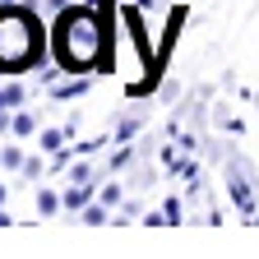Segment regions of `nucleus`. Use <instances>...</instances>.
<instances>
[{
  "mask_svg": "<svg viewBox=\"0 0 259 259\" xmlns=\"http://www.w3.org/2000/svg\"><path fill=\"white\" fill-rule=\"evenodd\" d=\"M60 208H65V204H60V194L42 185V190H37V213H42V218H56Z\"/></svg>",
  "mask_w": 259,
  "mask_h": 259,
  "instance_id": "7",
  "label": "nucleus"
},
{
  "mask_svg": "<svg viewBox=\"0 0 259 259\" xmlns=\"http://www.w3.org/2000/svg\"><path fill=\"white\" fill-rule=\"evenodd\" d=\"M135 5H139V10H153V5H157V0H135Z\"/></svg>",
  "mask_w": 259,
  "mask_h": 259,
  "instance_id": "16",
  "label": "nucleus"
},
{
  "mask_svg": "<svg viewBox=\"0 0 259 259\" xmlns=\"http://www.w3.org/2000/svg\"><path fill=\"white\" fill-rule=\"evenodd\" d=\"M0 204H5V185H0Z\"/></svg>",
  "mask_w": 259,
  "mask_h": 259,
  "instance_id": "19",
  "label": "nucleus"
},
{
  "mask_svg": "<svg viewBox=\"0 0 259 259\" xmlns=\"http://www.w3.org/2000/svg\"><path fill=\"white\" fill-rule=\"evenodd\" d=\"M60 204L70 208V213H79L83 204H93V181H70V190L60 194Z\"/></svg>",
  "mask_w": 259,
  "mask_h": 259,
  "instance_id": "3",
  "label": "nucleus"
},
{
  "mask_svg": "<svg viewBox=\"0 0 259 259\" xmlns=\"http://www.w3.org/2000/svg\"><path fill=\"white\" fill-rule=\"evenodd\" d=\"M23 107V88L19 83H0V111H14Z\"/></svg>",
  "mask_w": 259,
  "mask_h": 259,
  "instance_id": "8",
  "label": "nucleus"
},
{
  "mask_svg": "<svg viewBox=\"0 0 259 259\" xmlns=\"http://www.w3.org/2000/svg\"><path fill=\"white\" fill-rule=\"evenodd\" d=\"M70 5H74V0H47V10H51V14H60V10H70Z\"/></svg>",
  "mask_w": 259,
  "mask_h": 259,
  "instance_id": "14",
  "label": "nucleus"
},
{
  "mask_svg": "<svg viewBox=\"0 0 259 259\" xmlns=\"http://www.w3.org/2000/svg\"><path fill=\"white\" fill-rule=\"evenodd\" d=\"M102 204H107V208L120 204V185H102Z\"/></svg>",
  "mask_w": 259,
  "mask_h": 259,
  "instance_id": "11",
  "label": "nucleus"
},
{
  "mask_svg": "<svg viewBox=\"0 0 259 259\" xmlns=\"http://www.w3.org/2000/svg\"><path fill=\"white\" fill-rule=\"evenodd\" d=\"M5 5H19V0H0V10H5Z\"/></svg>",
  "mask_w": 259,
  "mask_h": 259,
  "instance_id": "18",
  "label": "nucleus"
},
{
  "mask_svg": "<svg viewBox=\"0 0 259 259\" xmlns=\"http://www.w3.org/2000/svg\"><path fill=\"white\" fill-rule=\"evenodd\" d=\"M97 5H102V10H111V5H125V0H97Z\"/></svg>",
  "mask_w": 259,
  "mask_h": 259,
  "instance_id": "15",
  "label": "nucleus"
},
{
  "mask_svg": "<svg viewBox=\"0 0 259 259\" xmlns=\"http://www.w3.org/2000/svg\"><path fill=\"white\" fill-rule=\"evenodd\" d=\"M23 176H42V157H28L23 162Z\"/></svg>",
  "mask_w": 259,
  "mask_h": 259,
  "instance_id": "13",
  "label": "nucleus"
},
{
  "mask_svg": "<svg viewBox=\"0 0 259 259\" xmlns=\"http://www.w3.org/2000/svg\"><path fill=\"white\" fill-rule=\"evenodd\" d=\"M162 218H167V222H181V199H167V204H162Z\"/></svg>",
  "mask_w": 259,
  "mask_h": 259,
  "instance_id": "12",
  "label": "nucleus"
},
{
  "mask_svg": "<svg viewBox=\"0 0 259 259\" xmlns=\"http://www.w3.org/2000/svg\"><path fill=\"white\" fill-rule=\"evenodd\" d=\"M83 93H88V74L65 79V83H51V97H56V102H74V97H83Z\"/></svg>",
  "mask_w": 259,
  "mask_h": 259,
  "instance_id": "4",
  "label": "nucleus"
},
{
  "mask_svg": "<svg viewBox=\"0 0 259 259\" xmlns=\"http://www.w3.org/2000/svg\"><path fill=\"white\" fill-rule=\"evenodd\" d=\"M51 51H56V65H60V70H74V74L102 65V51H107L102 14H97L93 5L60 10L56 23H51Z\"/></svg>",
  "mask_w": 259,
  "mask_h": 259,
  "instance_id": "1",
  "label": "nucleus"
},
{
  "mask_svg": "<svg viewBox=\"0 0 259 259\" xmlns=\"http://www.w3.org/2000/svg\"><path fill=\"white\" fill-rule=\"evenodd\" d=\"M0 227H10V213H5V204H0Z\"/></svg>",
  "mask_w": 259,
  "mask_h": 259,
  "instance_id": "17",
  "label": "nucleus"
},
{
  "mask_svg": "<svg viewBox=\"0 0 259 259\" xmlns=\"http://www.w3.org/2000/svg\"><path fill=\"white\" fill-rule=\"evenodd\" d=\"M65 139H70V130H42V139H37V144H42V153H60Z\"/></svg>",
  "mask_w": 259,
  "mask_h": 259,
  "instance_id": "9",
  "label": "nucleus"
},
{
  "mask_svg": "<svg viewBox=\"0 0 259 259\" xmlns=\"http://www.w3.org/2000/svg\"><path fill=\"white\" fill-rule=\"evenodd\" d=\"M23 148L19 144H0V167H5V171H23Z\"/></svg>",
  "mask_w": 259,
  "mask_h": 259,
  "instance_id": "5",
  "label": "nucleus"
},
{
  "mask_svg": "<svg viewBox=\"0 0 259 259\" xmlns=\"http://www.w3.org/2000/svg\"><path fill=\"white\" fill-rule=\"evenodd\" d=\"M14 135H19V139L37 135V116H32V111H19V116H14Z\"/></svg>",
  "mask_w": 259,
  "mask_h": 259,
  "instance_id": "10",
  "label": "nucleus"
},
{
  "mask_svg": "<svg viewBox=\"0 0 259 259\" xmlns=\"http://www.w3.org/2000/svg\"><path fill=\"white\" fill-rule=\"evenodd\" d=\"M79 218H83L88 227H102V222H111V208L97 199V204H83V208H79Z\"/></svg>",
  "mask_w": 259,
  "mask_h": 259,
  "instance_id": "6",
  "label": "nucleus"
},
{
  "mask_svg": "<svg viewBox=\"0 0 259 259\" xmlns=\"http://www.w3.org/2000/svg\"><path fill=\"white\" fill-rule=\"evenodd\" d=\"M47 60V28L37 10L5 5L0 10V74H23Z\"/></svg>",
  "mask_w": 259,
  "mask_h": 259,
  "instance_id": "2",
  "label": "nucleus"
}]
</instances>
